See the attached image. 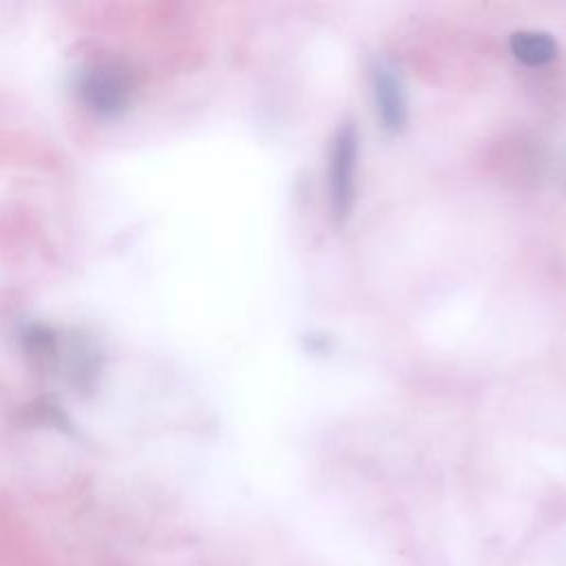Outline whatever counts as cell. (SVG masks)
<instances>
[{
	"mask_svg": "<svg viewBox=\"0 0 566 566\" xmlns=\"http://www.w3.org/2000/svg\"><path fill=\"white\" fill-rule=\"evenodd\" d=\"M356 164H358V130L352 119H345L332 139L329 153V208L336 223L349 219L356 197Z\"/></svg>",
	"mask_w": 566,
	"mask_h": 566,
	"instance_id": "obj_1",
	"label": "cell"
},
{
	"mask_svg": "<svg viewBox=\"0 0 566 566\" xmlns=\"http://www.w3.org/2000/svg\"><path fill=\"white\" fill-rule=\"evenodd\" d=\"M77 95L82 102L102 115L119 113L130 95V86L119 71L111 66H88L77 75Z\"/></svg>",
	"mask_w": 566,
	"mask_h": 566,
	"instance_id": "obj_2",
	"label": "cell"
},
{
	"mask_svg": "<svg viewBox=\"0 0 566 566\" xmlns=\"http://www.w3.org/2000/svg\"><path fill=\"white\" fill-rule=\"evenodd\" d=\"M371 84H374V102L380 126L396 135L407 124V97L405 88L400 84V77L385 64H376L371 71Z\"/></svg>",
	"mask_w": 566,
	"mask_h": 566,
	"instance_id": "obj_3",
	"label": "cell"
},
{
	"mask_svg": "<svg viewBox=\"0 0 566 566\" xmlns=\"http://www.w3.org/2000/svg\"><path fill=\"white\" fill-rule=\"evenodd\" d=\"M511 53L526 66H544L557 55V42L546 31H515L509 38Z\"/></svg>",
	"mask_w": 566,
	"mask_h": 566,
	"instance_id": "obj_4",
	"label": "cell"
}]
</instances>
